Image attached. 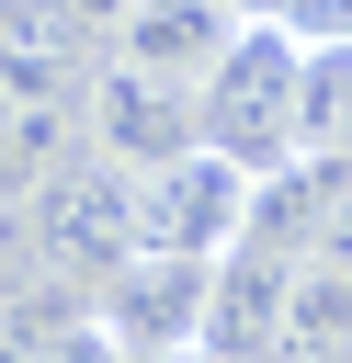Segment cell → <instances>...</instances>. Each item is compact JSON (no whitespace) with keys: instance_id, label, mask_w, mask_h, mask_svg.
I'll use <instances>...</instances> for the list:
<instances>
[{"instance_id":"obj_1","label":"cell","mask_w":352,"mask_h":363,"mask_svg":"<svg viewBox=\"0 0 352 363\" xmlns=\"http://www.w3.org/2000/svg\"><path fill=\"white\" fill-rule=\"evenodd\" d=\"M204 147H227L238 170H273L307 147V34L295 23H250L227 34V57L204 68Z\"/></svg>"},{"instance_id":"obj_2","label":"cell","mask_w":352,"mask_h":363,"mask_svg":"<svg viewBox=\"0 0 352 363\" xmlns=\"http://www.w3.org/2000/svg\"><path fill=\"white\" fill-rule=\"evenodd\" d=\"M23 261H34V272H57V284H79V295H102V284L136 261V170H114L102 147L57 159V170L34 182Z\"/></svg>"},{"instance_id":"obj_3","label":"cell","mask_w":352,"mask_h":363,"mask_svg":"<svg viewBox=\"0 0 352 363\" xmlns=\"http://www.w3.org/2000/svg\"><path fill=\"white\" fill-rule=\"evenodd\" d=\"M79 136L114 159V170H159L182 147H204V91L193 79H159L136 57H102L91 91H79Z\"/></svg>"},{"instance_id":"obj_4","label":"cell","mask_w":352,"mask_h":363,"mask_svg":"<svg viewBox=\"0 0 352 363\" xmlns=\"http://www.w3.org/2000/svg\"><path fill=\"white\" fill-rule=\"evenodd\" d=\"M250 182H261V170H238L227 147H182V159L136 170V250H204V261L238 250Z\"/></svg>"},{"instance_id":"obj_5","label":"cell","mask_w":352,"mask_h":363,"mask_svg":"<svg viewBox=\"0 0 352 363\" xmlns=\"http://www.w3.org/2000/svg\"><path fill=\"white\" fill-rule=\"evenodd\" d=\"M204 295H216V261H204V250H136V261L91 295V318H102L136 363H193Z\"/></svg>"},{"instance_id":"obj_6","label":"cell","mask_w":352,"mask_h":363,"mask_svg":"<svg viewBox=\"0 0 352 363\" xmlns=\"http://www.w3.org/2000/svg\"><path fill=\"white\" fill-rule=\"evenodd\" d=\"M295 340V261L284 250H216V295H204V340L193 363H284Z\"/></svg>"},{"instance_id":"obj_7","label":"cell","mask_w":352,"mask_h":363,"mask_svg":"<svg viewBox=\"0 0 352 363\" xmlns=\"http://www.w3.org/2000/svg\"><path fill=\"white\" fill-rule=\"evenodd\" d=\"M0 91H91V23L68 0H0Z\"/></svg>"},{"instance_id":"obj_8","label":"cell","mask_w":352,"mask_h":363,"mask_svg":"<svg viewBox=\"0 0 352 363\" xmlns=\"http://www.w3.org/2000/svg\"><path fill=\"white\" fill-rule=\"evenodd\" d=\"M227 34H238V0H136V11L114 23V57L204 91V68L227 57Z\"/></svg>"},{"instance_id":"obj_9","label":"cell","mask_w":352,"mask_h":363,"mask_svg":"<svg viewBox=\"0 0 352 363\" xmlns=\"http://www.w3.org/2000/svg\"><path fill=\"white\" fill-rule=\"evenodd\" d=\"M318 227H329V159L318 147H295V159H273L261 182H250V250H284V261H307L318 250Z\"/></svg>"},{"instance_id":"obj_10","label":"cell","mask_w":352,"mask_h":363,"mask_svg":"<svg viewBox=\"0 0 352 363\" xmlns=\"http://www.w3.org/2000/svg\"><path fill=\"white\" fill-rule=\"evenodd\" d=\"M307 352H352V261H329V250L295 261V340H284V363H307Z\"/></svg>"},{"instance_id":"obj_11","label":"cell","mask_w":352,"mask_h":363,"mask_svg":"<svg viewBox=\"0 0 352 363\" xmlns=\"http://www.w3.org/2000/svg\"><path fill=\"white\" fill-rule=\"evenodd\" d=\"M307 147L352 159V45H307Z\"/></svg>"},{"instance_id":"obj_12","label":"cell","mask_w":352,"mask_h":363,"mask_svg":"<svg viewBox=\"0 0 352 363\" xmlns=\"http://www.w3.org/2000/svg\"><path fill=\"white\" fill-rule=\"evenodd\" d=\"M45 363H136V352H125L102 318H79V329H57V352H45Z\"/></svg>"},{"instance_id":"obj_13","label":"cell","mask_w":352,"mask_h":363,"mask_svg":"<svg viewBox=\"0 0 352 363\" xmlns=\"http://www.w3.org/2000/svg\"><path fill=\"white\" fill-rule=\"evenodd\" d=\"M329 261H352V159H329V227H318Z\"/></svg>"},{"instance_id":"obj_14","label":"cell","mask_w":352,"mask_h":363,"mask_svg":"<svg viewBox=\"0 0 352 363\" xmlns=\"http://www.w3.org/2000/svg\"><path fill=\"white\" fill-rule=\"evenodd\" d=\"M295 34L307 45H352V0H295Z\"/></svg>"},{"instance_id":"obj_15","label":"cell","mask_w":352,"mask_h":363,"mask_svg":"<svg viewBox=\"0 0 352 363\" xmlns=\"http://www.w3.org/2000/svg\"><path fill=\"white\" fill-rule=\"evenodd\" d=\"M68 11H79V23H91V34H114V23H125V11H136V0H68Z\"/></svg>"},{"instance_id":"obj_16","label":"cell","mask_w":352,"mask_h":363,"mask_svg":"<svg viewBox=\"0 0 352 363\" xmlns=\"http://www.w3.org/2000/svg\"><path fill=\"white\" fill-rule=\"evenodd\" d=\"M238 11H250V23H295V0H238Z\"/></svg>"}]
</instances>
